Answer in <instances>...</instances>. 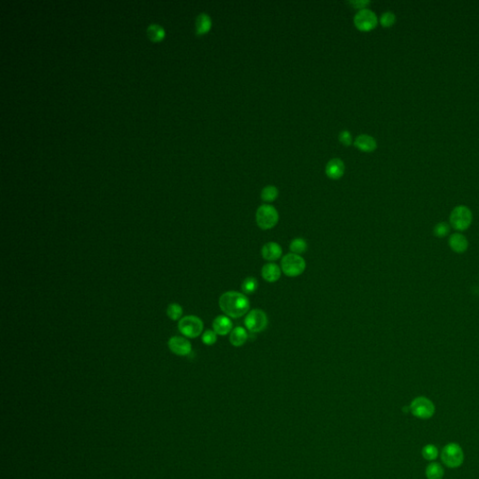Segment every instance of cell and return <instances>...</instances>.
Segmentation results:
<instances>
[{"label":"cell","mask_w":479,"mask_h":479,"mask_svg":"<svg viewBox=\"0 0 479 479\" xmlns=\"http://www.w3.org/2000/svg\"><path fill=\"white\" fill-rule=\"evenodd\" d=\"M219 307L227 316L240 318L249 313L250 302L243 293L238 291H228L219 299Z\"/></svg>","instance_id":"1"},{"label":"cell","mask_w":479,"mask_h":479,"mask_svg":"<svg viewBox=\"0 0 479 479\" xmlns=\"http://www.w3.org/2000/svg\"><path fill=\"white\" fill-rule=\"evenodd\" d=\"M443 463L448 468H458L464 461V452L457 443H449L444 446L441 452Z\"/></svg>","instance_id":"2"},{"label":"cell","mask_w":479,"mask_h":479,"mask_svg":"<svg viewBox=\"0 0 479 479\" xmlns=\"http://www.w3.org/2000/svg\"><path fill=\"white\" fill-rule=\"evenodd\" d=\"M256 221L261 230H272L276 226L279 221V214L274 206L264 204L261 205L257 210Z\"/></svg>","instance_id":"3"},{"label":"cell","mask_w":479,"mask_h":479,"mask_svg":"<svg viewBox=\"0 0 479 479\" xmlns=\"http://www.w3.org/2000/svg\"><path fill=\"white\" fill-rule=\"evenodd\" d=\"M306 269L304 258L296 254H287L281 260V270L286 276L298 277L302 275Z\"/></svg>","instance_id":"4"},{"label":"cell","mask_w":479,"mask_h":479,"mask_svg":"<svg viewBox=\"0 0 479 479\" xmlns=\"http://www.w3.org/2000/svg\"><path fill=\"white\" fill-rule=\"evenodd\" d=\"M411 414L419 419H429L435 414V406L427 397L415 398L409 406Z\"/></svg>","instance_id":"5"},{"label":"cell","mask_w":479,"mask_h":479,"mask_svg":"<svg viewBox=\"0 0 479 479\" xmlns=\"http://www.w3.org/2000/svg\"><path fill=\"white\" fill-rule=\"evenodd\" d=\"M449 221L452 228L456 231H466L469 229L473 221V214L468 207L460 205L452 211Z\"/></svg>","instance_id":"6"},{"label":"cell","mask_w":479,"mask_h":479,"mask_svg":"<svg viewBox=\"0 0 479 479\" xmlns=\"http://www.w3.org/2000/svg\"><path fill=\"white\" fill-rule=\"evenodd\" d=\"M178 329L185 337L197 338L203 333V320L195 315H187L179 321Z\"/></svg>","instance_id":"7"},{"label":"cell","mask_w":479,"mask_h":479,"mask_svg":"<svg viewBox=\"0 0 479 479\" xmlns=\"http://www.w3.org/2000/svg\"><path fill=\"white\" fill-rule=\"evenodd\" d=\"M244 326L253 333L263 332L268 326L267 314L260 309L251 310L244 318Z\"/></svg>","instance_id":"8"},{"label":"cell","mask_w":479,"mask_h":479,"mask_svg":"<svg viewBox=\"0 0 479 479\" xmlns=\"http://www.w3.org/2000/svg\"><path fill=\"white\" fill-rule=\"evenodd\" d=\"M378 20L376 13L371 9H360L354 17L355 27L359 31L368 32L377 26Z\"/></svg>","instance_id":"9"},{"label":"cell","mask_w":479,"mask_h":479,"mask_svg":"<svg viewBox=\"0 0 479 479\" xmlns=\"http://www.w3.org/2000/svg\"><path fill=\"white\" fill-rule=\"evenodd\" d=\"M169 348L177 356H187L191 353L192 345L184 337L174 336L169 340Z\"/></svg>","instance_id":"10"},{"label":"cell","mask_w":479,"mask_h":479,"mask_svg":"<svg viewBox=\"0 0 479 479\" xmlns=\"http://www.w3.org/2000/svg\"><path fill=\"white\" fill-rule=\"evenodd\" d=\"M213 332L217 335L226 336L233 330V323L227 315H218L212 322Z\"/></svg>","instance_id":"11"},{"label":"cell","mask_w":479,"mask_h":479,"mask_svg":"<svg viewBox=\"0 0 479 479\" xmlns=\"http://www.w3.org/2000/svg\"><path fill=\"white\" fill-rule=\"evenodd\" d=\"M283 253L282 247L274 241H270L263 245L261 249L262 258L268 261H275L281 258Z\"/></svg>","instance_id":"12"},{"label":"cell","mask_w":479,"mask_h":479,"mask_svg":"<svg viewBox=\"0 0 479 479\" xmlns=\"http://www.w3.org/2000/svg\"><path fill=\"white\" fill-rule=\"evenodd\" d=\"M344 173V164L339 158H333L326 166V174L332 180H338Z\"/></svg>","instance_id":"13"},{"label":"cell","mask_w":479,"mask_h":479,"mask_svg":"<svg viewBox=\"0 0 479 479\" xmlns=\"http://www.w3.org/2000/svg\"><path fill=\"white\" fill-rule=\"evenodd\" d=\"M282 274V270L275 263H268L265 264L261 270L262 278L269 283H275L277 282Z\"/></svg>","instance_id":"14"},{"label":"cell","mask_w":479,"mask_h":479,"mask_svg":"<svg viewBox=\"0 0 479 479\" xmlns=\"http://www.w3.org/2000/svg\"><path fill=\"white\" fill-rule=\"evenodd\" d=\"M354 144L360 151L366 152V153L374 152L377 147L376 140L367 134H361V135L358 136L356 140H355V142H354Z\"/></svg>","instance_id":"15"},{"label":"cell","mask_w":479,"mask_h":479,"mask_svg":"<svg viewBox=\"0 0 479 479\" xmlns=\"http://www.w3.org/2000/svg\"><path fill=\"white\" fill-rule=\"evenodd\" d=\"M448 245L453 252L462 254L465 253L468 248V240L461 233H455L448 240Z\"/></svg>","instance_id":"16"},{"label":"cell","mask_w":479,"mask_h":479,"mask_svg":"<svg viewBox=\"0 0 479 479\" xmlns=\"http://www.w3.org/2000/svg\"><path fill=\"white\" fill-rule=\"evenodd\" d=\"M248 339L247 331L242 327H237L232 330L230 335V342L233 346L239 347L243 345Z\"/></svg>","instance_id":"17"},{"label":"cell","mask_w":479,"mask_h":479,"mask_svg":"<svg viewBox=\"0 0 479 479\" xmlns=\"http://www.w3.org/2000/svg\"><path fill=\"white\" fill-rule=\"evenodd\" d=\"M212 28V20L206 13H201L196 19V32L198 35H203Z\"/></svg>","instance_id":"18"},{"label":"cell","mask_w":479,"mask_h":479,"mask_svg":"<svg viewBox=\"0 0 479 479\" xmlns=\"http://www.w3.org/2000/svg\"><path fill=\"white\" fill-rule=\"evenodd\" d=\"M425 475L427 479H443L445 471L441 464L437 462H432L427 466Z\"/></svg>","instance_id":"19"},{"label":"cell","mask_w":479,"mask_h":479,"mask_svg":"<svg viewBox=\"0 0 479 479\" xmlns=\"http://www.w3.org/2000/svg\"><path fill=\"white\" fill-rule=\"evenodd\" d=\"M258 287V280L255 277H247L245 278L242 283L240 288L245 295H251L257 291Z\"/></svg>","instance_id":"20"},{"label":"cell","mask_w":479,"mask_h":479,"mask_svg":"<svg viewBox=\"0 0 479 479\" xmlns=\"http://www.w3.org/2000/svg\"><path fill=\"white\" fill-rule=\"evenodd\" d=\"M289 249H290L292 254L301 256L302 254H304L307 251L308 243L303 238H296V239L291 240V242L289 244Z\"/></svg>","instance_id":"21"},{"label":"cell","mask_w":479,"mask_h":479,"mask_svg":"<svg viewBox=\"0 0 479 479\" xmlns=\"http://www.w3.org/2000/svg\"><path fill=\"white\" fill-rule=\"evenodd\" d=\"M279 195V191L275 186L268 185L265 186L261 191V200L265 203H273L276 200Z\"/></svg>","instance_id":"22"},{"label":"cell","mask_w":479,"mask_h":479,"mask_svg":"<svg viewBox=\"0 0 479 479\" xmlns=\"http://www.w3.org/2000/svg\"><path fill=\"white\" fill-rule=\"evenodd\" d=\"M421 454L426 461H433L437 459L439 455V450L436 445H434L433 444H428L424 445Z\"/></svg>","instance_id":"23"},{"label":"cell","mask_w":479,"mask_h":479,"mask_svg":"<svg viewBox=\"0 0 479 479\" xmlns=\"http://www.w3.org/2000/svg\"><path fill=\"white\" fill-rule=\"evenodd\" d=\"M147 34L149 37L154 40V41H158L160 39H162L164 36H165V31L164 29L161 28L160 26L158 25H156V24H153V25H150L147 28Z\"/></svg>","instance_id":"24"},{"label":"cell","mask_w":479,"mask_h":479,"mask_svg":"<svg viewBox=\"0 0 479 479\" xmlns=\"http://www.w3.org/2000/svg\"><path fill=\"white\" fill-rule=\"evenodd\" d=\"M450 231V226L449 224L445 222L438 223L434 228H433V235L437 238H444L448 235Z\"/></svg>","instance_id":"25"},{"label":"cell","mask_w":479,"mask_h":479,"mask_svg":"<svg viewBox=\"0 0 479 479\" xmlns=\"http://www.w3.org/2000/svg\"><path fill=\"white\" fill-rule=\"evenodd\" d=\"M167 314L171 320H178L183 314V308L179 304H170L167 309Z\"/></svg>","instance_id":"26"},{"label":"cell","mask_w":479,"mask_h":479,"mask_svg":"<svg viewBox=\"0 0 479 479\" xmlns=\"http://www.w3.org/2000/svg\"><path fill=\"white\" fill-rule=\"evenodd\" d=\"M395 20H396V17H395V14L391 11H387L385 13H383L380 17V24L384 27V28H389L391 26L394 25L395 23Z\"/></svg>","instance_id":"27"},{"label":"cell","mask_w":479,"mask_h":479,"mask_svg":"<svg viewBox=\"0 0 479 479\" xmlns=\"http://www.w3.org/2000/svg\"><path fill=\"white\" fill-rule=\"evenodd\" d=\"M202 340L204 344L206 345H212L217 341V334L213 331L208 330L204 332L202 337Z\"/></svg>","instance_id":"28"},{"label":"cell","mask_w":479,"mask_h":479,"mask_svg":"<svg viewBox=\"0 0 479 479\" xmlns=\"http://www.w3.org/2000/svg\"><path fill=\"white\" fill-rule=\"evenodd\" d=\"M339 140L341 141L343 145L349 146L352 143V136L351 133L347 130H343L339 134Z\"/></svg>","instance_id":"29"},{"label":"cell","mask_w":479,"mask_h":479,"mask_svg":"<svg viewBox=\"0 0 479 479\" xmlns=\"http://www.w3.org/2000/svg\"><path fill=\"white\" fill-rule=\"evenodd\" d=\"M349 4L352 5L355 9H364L370 4V1H367V0H356V1H350Z\"/></svg>","instance_id":"30"}]
</instances>
